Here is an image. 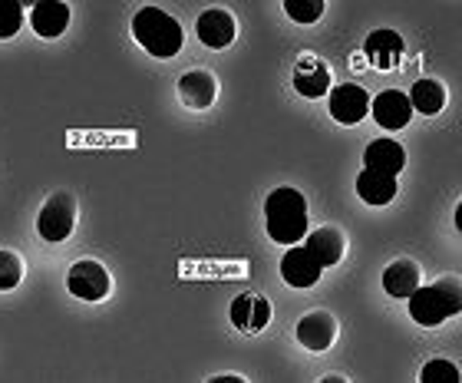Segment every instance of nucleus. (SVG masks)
Segmentation results:
<instances>
[{
  "instance_id": "5",
  "label": "nucleus",
  "mask_w": 462,
  "mask_h": 383,
  "mask_svg": "<svg viewBox=\"0 0 462 383\" xmlns=\"http://www.w3.org/2000/svg\"><path fill=\"white\" fill-rule=\"evenodd\" d=\"M67 287L69 294L79 297V301H103L109 294L113 281H109L106 268L99 261H77L67 275Z\"/></svg>"
},
{
  "instance_id": "20",
  "label": "nucleus",
  "mask_w": 462,
  "mask_h": 383,
  "mask_svg": "<svg viewBox=\"0 0 462 383\" xmlns=\"http://www.w3.org/2000/svg\"><path fill=\"white\" fill-rule=\"evenodd\" d=\"M420 287V268L413 261H393L383 271V291L390 297H410Z\"/></svg>"
},
{
  "instance_id": "12",
  "label": "nucleus",
  "mask_w": 462,
  "mask_h": 383,
  "mask_svg": "<svg viewBox=\"0 0 462 383\" xmlns=\"http://www.w3.org/2000/svg\"><path fill=\"white\" fill-rule=\"evenodd\" d=\"M320 271L324 268L304 251V245H291L288 255L281 258V278L291 287H314L320 281Z\"/></svg>"
},
{
  "instance_id": "19",
  "label": "nucleus",
  "mask_w": 462,
  "mask_h": 383,
  "mask_svg": "<svg viewBox=\"0 0 462 383\" xmlns=\"http://www.w3.org/2000/svg\"><path fill=\"white\" fill-rule=\"evenodd\" d=\"M406 99H410V106H413L416 113L436 116V113H443V106H446V87L439 79H416L413 89L406 93Z\"/></svg>"
},
{
  "instance_id": "8",
  "label": "nucleus",
  "mask_w": 462,
  "mask_h": 383,
  "mask_svg": "<svg viewBox=\"0 0 462 383\" xmlns=\"http://www.w3.org/2000/svg\"><path fill=\"white\" fill-rule=\"evenodd\" d=\"M195 33H199V40H202L205 47L225 50L235 40V33H238V23H235V17H231L228 10L212 7L195 20Z\"/></svg>"
},
{
  "instance_id": "10",
  "label": "nucleus",
  "mask_w": 462,
  "mask_h": 383,
  "mask_svg": "<svg viewBox=\"0 0 462 383\" xmlns=\"http://www.w3.org/2000/svg\"><path fill=\"white\" fill-rule=\"evenodd\" d=\"M298 341H300V347H308V350L320 354V350H328V347L337 341V321H334L328 311H314V314L300 317Z\"/></svg>"
},
{
  "instance_id": "23",
  "label": "nucleus",
  "mask_w": 462,
  "mask_h": 383,
  "mask_svg": "<svg viewBox=\"0 0 462 383\" xmlns=\"http://www.w3.org/2000/svg\"><path fill=\"white\" fill-rule=\"evenodd\" d=\"M284 10L294 23H318L324 14V0H284Z\"/></svg>"
},
{
  "instance_id": "25",
  "label": "nucleus",
  "mask_w": 462,
  "mask_h": 383,
  "mask_svg": "<svg viewBox=\"0 0 462 383\" xmlns=\"http://www.w3.org/2000/svg\"><path fill=\"white\" fill-rule=\"evenodd\" d=\"M208 383H245L241 377H235V374H222V377H212Z\"/></svg>"
},
{
  "instance_id": "11",
  "label": "nucleus",
  "mask_w": 462,
  "mask_h": 383,
  "mask_svg": "<svg viewBox=\"0 0 462 383\" xmlns=\"http://www.w3.org/2000/svg\"><path fill=\"white\" fill-rule=\"evenodd\" d=\"M370 113H374L376 126H383V129H403V126H410L413 106H410L406 93H400V89H383L370 103Z\"/></svg>"
},
{
  "instance_id": "7",
  "label": "nucleus",
  "mask_w": 462,
  "mask_h": 383,
  "mask_svg": "<svg viewBox=\"0 0 462 383\" xmlns=\"http://www.w3.org/2000/svg\"><path fill=\"white\" fill-rule=\"evenodd\" d=\"M403 53H406V43L403 37L396 33V30H374L364 43V57L370 60V67L376 70H396L403 63Z\"/></svg>"
},
{
  "instance_id": "18",
  "label": "nucleus",
  "mask_w": 462,
  "mask_h": 383,
  "mask_svg": "<svg viewBox=\"0 0 462 383\" xmlns=\"http://www.w3.org/2000/svg\"><path fill=\"white\" fill-rule=\"evenodd\" d=\"M356 195H360L366 205H390V201L396 199V179L364 169V173L356 175Z\"/></svg>"
},
{
  "instance_id": "22",
  "label": "nucleus",
  "mask_w": 462,
  "mask_h": 383,
  "mask_svg": "<svg viewBox=\"0 0 462 383\" xmlns=\"http://www.w3.org/2000/svg\"><path fill=\"white\" fill-rule=\"evenodd\" d=\"M20 27H23V4L0 0V40H10Z\"/></svg>"
},
{
  "instance_id": "2",
  "label": "nucleus",
  "mask_w": 462,
  "mask_h": 383,
  "mask_svg": "<svg viewBox=\"0 0 462 383\" xmlns=\"http://www.w3.org/2000/svg\"><path fill=\"white\" fill-rule=\"evenodd\" d=\"M133 37L139 40V47L145 53H152L159 60L175 57L185 43V30L179 27V20L172 14H165L162 7H143L133 17Z\"/></svg>"
},
{
  "instance_id": "26",
  "label": "nucleus",
  "mask_w": 462,
  "mask_h": 383,
  "mask_svg": "<svg viewBox=\"0 0 462 383\" xmlns=\"http://www.w3.org/2000/svg\"><path fill=\"white\" fill-rule=\"evenodd\" d=\"M318 383H346L344 377H337V374H330V377H320Z\"/></svg>"
},
{
  "instance_id": "4",
  "label": "nucleus",
  "mask_w": 462,
  "mask_h": 383,
  "mask_svg": "<svg viewBox=\"0 0 462 383\" xmlns=\"http://www.w3.org/2000/svg\"><path fill=\"white\" fill-rule=\"evenodd\" d=\"M73 225H77V201L69 192H57L50 195L47 205L40 209L37 215V231L43 241H67L73 235Z\"/></svg>"
},
{
  "instance_id": "6",
  "label": "nucleus",
  "mask_w": 462,
  "mask_h": 383,
  "mask_svg": "<svg viewBox=\"0 0 462 383\" xmlns=\"http://www.w3.org/2000/svg\"><path fill=\"white\" fill-rule=\"evenodd\" d=\"M328 109L337 123L354 126L370 113V93H366L364 87H356V83H340V87L330 89Z\"/></svg>"
},
{
  "instance_id": "13",
  "label": "nucleus",
  "mask_w": 462,
  "mask_h": 383,
  "mask_svg": "<svg viewBox=\"0 0 462 383\" xmlns=\"http://www.w3.org/2000/svg\"><path fill=\"white\" fill-rule=\"evenodd\" d=\"M271 321V304L268 297L261 294H241L231 301V324L245 331V334H258L261 327Z\"/></svg>"
},
{
  "instance_id": "3",
  "label": "nucleus",
  "mask_w": 462,
  "mask_h": 383,
  "mask_svg": "<svg viewBox=\"0 0 462 383\" xmlns=\"http://www.w3.org/2000/svg\"><path fill=\"white\" fill-rule=\"evenodd\" d=\"M410 301V317L423 327H439L443 321L456 317L462 311V285L459 278H439L433 285L416 287Z\"/></svg>"
},
{
  "instance_id": "15",
  "label": "nucleus",
  "mask_w": 462,
  "mask_h": 383,
  "mask_svg": "<svg viewBox=\"0 0 462 383\" xmlns=\"http://www.w3.org/2000/svg\"><path fill=\"white\" fill-rule=\"evenodd\" d=\"M294 89H298L304 99H320V96L330 93V70L328 63L320 60L304 57L294 70Z\"/></svg>"
},
{
  "instance_id": "16",
  "label": "nucleus",
  "mask_w": 462,
  "mask_h": 383,
  "mask_svg": "<svg viewBox=\"0 0 462 383\" xmlns=\"http://www.w3.org/2000/svg\"><path fill=\"white\" fill-rule=\"evenodd\" d=\"M304 251L318 261L320 268H330L344 258V235L337 229H314L304 238Z\"/></svg>"
},
{
  "instance_id": "24",
  "label": "nucleus",
  "mask_w": 462,
  "mask_h": 383,
  "mask_svg": "<svg viewBox=\"0 0 462 383\" xmlns=\"http://www.w3.org/2000/svg\"><path fill=\"white\" fill-rule=\"evenodd\" d=\"M23 278V265L14 251H0V291H14Z\"/></svg>"
},
{
  "instance_id": "21",
  "label": "nucleus",
  "mask_w": 462,
  "mask_h": 383,
  "mask_svg": "<svg viewBox=\"0 0 462 383\" xmlns=\"http://www.w3.org/2000/svg\"><path fill=\"white\" fill-rule=\"evenodd\" d=\"M459 367L453 360H446V357H436L430 364H423L420 370V383H459Z\"/></svg>"
},
{
  "instance_id": "14",
  "label": "nucleus",
  "mask_w": 462,
  "mask_h": 383,
  "mask_svg": "<svg viewBox=\"0 0 462 383\" xmlns=\"http://www.w3.org/2000/svg\"><path fill=\"white\" fill-rule=\"evenodd\" d=\"M30 27L47 40L60 37V33L69 27V7L63 0H40V4H33V10H30Z\"/></svg>"
},
{
  "instance_id": "17",
  "label": "nucleus",
  "mask_w": 462,
  "mask_h": 383,
  "mask_svg": "<svg viewBox=\"0 0 462 383\" xmlns=\"http://www.w3.org/2000/svg\"><path fill=\"white\" fill-rule=\"evenodd\" d=\"M179 96H182L185 106H192V109H208L215 103V96H218V83H215L212 73H205V70H192V73H185L179 79Z\"/></svg>"
},
{
  "instance_id": "9",
  "label": "nucleus",
  "mask_w": 462,
  "mask_h": 383,
  "mask_svg": "<svg viewBox=\"0 0 462 383\" xmlns=\"http://www.w3.org/2000/svg\"><path fill=\"white\" fill-rule=\"evenodd\" d=\"M364 165L370 169V173L396 179L406 165V149L396 143V139H374V143L364 149Z\"/></svg>"
},
{
  "instance_id": "1",
  "label": "nucleus",
  "mask_w": 462,
  "mask_h": 383,
  "mask_svg": "<svg viewBox=\"0 0 462 383\" xmlns=\"http://www.w3.org/2000/svg\"><path fill=\"white\" fill-rule=\"evenodd\" d=\"M264 229H268L271 241H278L284 248L298 245L308 238V201L298 189L281 185L268 195L264 201Z\"/></svg>"
}]
</instances>
